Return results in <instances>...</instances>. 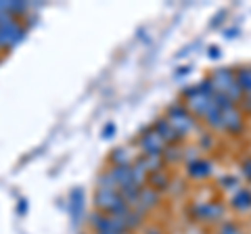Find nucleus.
<instances>
[{
    "label": "nucleus",
    "mask_w": 251,
    "mask_h": 234,
    "mask_svg": "<svg viewBox=\"0 0 251 234\" xmlns=\"http://www.w3.org/2000/svg\"><path fill=\"white\" fill-rule=\"evenodd\" d=\"M166 119L172 123V128H174L180 136H184V134H188V132H193L195 128H197L195 117L191 115V111L186 109L184 103H172L166 109Z\"/></svg>",
    "instance_id": "nucleus-1"
},
{
    "label": "nucleus",
    "mask_w": 251,
    "mask_h": 234,
    "mask_svg": "<svg viewBox=\"0 0 251 234\" xmlns=\"http://www.w3.org/2000/svg\"><path fill=\"white\" fill-rule=\"evenodd\" d=\"M136 144L140 146V151L145 155H159V157H163V151H166V146H168L153 128H145L143 134L136 138Z\"/></svg>",
    "instance_id": "nucleus-2"
},
{
    "label": "nucleus",
    "mask_w": 251,
    "mask_h": 234,
    "mask_svg": "<svg viewBox=\"0 0 251 234\" xmlns=\"http://www.w3.org/2000/svg\"><path fill=\"white\" fill-rule=\"evenodd\" d=\"M209 80L211 84H214V88L216 92H228L234 84H237V77H234V69L230 67H218L214 73L209 75Z\"/></svg>",
    "instance_id": "nucleus-3"
},
{
    "label": "nucleus",
    "mask_w": 251,
    "mask_h": 234,
    "mask_svg": "<svg viewBox=\"0 0 251 234\" xmlns=\"http://www.w3.org/2000/svg\"><path fill=\"white\" fill-rule=\"evenodd\" d=\"M122 201L120 192L111 190V188H97V194H94V205H97V211L103 213H111V209Z\"/></svg>",
    "instance_id": "nucleus-4"
},
{
    "label": "nucleus",
    "mask_w": 251,
    "mask_h": 234,
    "mask_svg": "<svg viewBox=\"0 0 251 234\" xmlns=\"http://www.w3.org/2000/svg\"><path fill=\"white\" fill-rule=\"evenodd\" d=\"M193 215L201 222H216L224 215V207L220 203H197L193 207Z\"/></svg>",
    "instance_id": "nucleus-5"
},
{
    "label": "nucleus",
    "mask_w": 251,
    "mask_h": 234,
    "mask_svg": "<svg viewBox=\"0 0 251 234\" xmlns=\"http://www.w3.org/2000/svg\"><path fill=\"white\" fill-rule=\"evenodd\" d=\"M23 27L19 25L17 21H13L9 23V25H4V27H0V48H13L17 42H21V38H23Z\"/></svg>",
    "instance_id": "nucleus-6"
},
{
    "label": "nucleus",
    "mask_w": 251,
    "mask_h": 234,
    "mask_svg": "<svg viewBox=\"0 0 251 234\" xmlns=\"http://www.w3.org/2000/svg\"><path fill=\"white\" fill-rule=\"evenodd\" d=\"M151 128L157 132V134H159V138H161L166 144H178L180 140H182V136H180L178 132L172 128V123L166 119V117H159V119H155Z\"/></svg>",
    "instance_id": "nucleus-7"
},
{
    "label": "nucleus",
    "mask_w": 251,
    "mask_h": 234,
    "mask_svg": "<svg viewBox=\"0 0 251 234\" xmlns=\"http://www.w3.org/2000/svg\"><path fill=\"white\" fill-rule=\"evenodd\" d=\"M222 121H224V130L232 132V134H237L243 128V115L237 107H230L226 111H222Z\"/></svg>",
    "instance_id": "nucleus-8"
},
{
    "label": "nucleus",
    "mask_w": 251,
    "mask_h": 234,
    "mask_svg": "<svg viewBox=\"0 0 251 234\" xmlns=\"http://www.w3.org/2000/svg\"><path fill=\"white\" fill-rule=\"evenodd\" d=\"M134 161L140 163V167H143L149 176L157 174V171H163V165H166V161H163V157H159V155H143V157L138 155Z\"/></svg>",
    "instance_id": "nucleus-9"
},
{
    "label": "nucleus",
    "mask_w": 251,
    "mask_h": 234,
    "mask_svg": "<svg viewBox=\"0 0 251 234\" xmlns=\"http://www.w3.org/2000/svg\"><path fill=\"white\" fill-rule=\"evenodd\" d=\"M188 174L197 180H203V178H209L214 174V163L211 161H205V159H197L193 163H188Z\"/></svg>",
    "instance_id": "nucleus-10"
},
{
    "label": "nucleus",
    "mask_w": 251,
    "mask_h": 234,
    "mask_svg": "<svg viewBox=\"0 0 251 234\" xmlns=\"http://www.w3.org/2000/svg\"><path fill=\"white\" fill-rule=\"evenodd\" d=\"M132 153L128 146H117V149H113L111 153V165H132L130 159H132ZM134 157H138V155H134Z\"/></svg>",
    "instance_id": "nucleus-11"
},
{
    "label": "nucleus",
    "mask_w": 251,
    "mask_h": 234,
    "mask_svg": "<svg viewBox=\"0 0 251 234\" xmlns=\"http://www.w3.org/2000/svg\"><path fill=\"white\" fill-rule=\"evenodd\" d=\"M149 186L155 188L157 192L159 190H170L172 188V180H170V176L166 174V171H157V174L149 176Z\"/></svg>",
    "instance_id": "nucleus-12"
},
{
    "label": "nucleus",
    "mask_w": 251,
    "mask_h": 234,
    "mask_svg": "<svg viewBox=\"0 0 251 234\" xmlns=\"http://www.w3.org/2000/svg\"><path fill=\"white\" fill-rule=\"evenodd\" d=\"M232 205L237 207L239 211H247V209H251V190L241 188V190L232 197Z\"/></svg>",
    "instance_id": "nucleus-13"
},
{
    "label": "nucleus",
    "mask_w": 251,
    "mask_h": 234,
    "mask_svg": "<svg viewBox=\"0 0 251 234\" xmlns=\"http://www.w3.org/2000/svg\"><path fill=\"white\" fill-rule=\"evenodd\" d=\"M222 186L226 188V192H230V194H232V197L243 188V186H241V180H239L237 176H224V178H222Z\"/></svg>",
    "instance_id": "nucleus-14"
},
{
    "label": "nucleus",
    "mask_w": 251,
    "mask_h": 234,
    "mask_svg": "<svg viewBox=\"0 0 251 234\" xmlns=\"http://www.w3.org/2000/svg\"><path fill=\"white\" fill-rule=\"evenodd\" d=\"M220 234H241V230L234 224H224L222 228H220Z\"/></svg>",
    "instance_id": "nucleus-15"
},
{
    "label": "nucleus",
    "mask_w": 251,
    "mask_h": 234,
    "mask_svg": "<svg viewBox=\"0 0 251 234\" xmlns=\"http://www.w3.org/2000/svg\"><path fill=\"white\" fill-rule=\"evenodd\" d=\"M243 174H245L247 180H251V159H245V161H243Z\"/></svg>",
    "instance_id": "nucleus-16"
},
{
    "label": "nucleus",
    "mask_w": 251,
    "mask_h": 234,
    "mask_svg": "<svg viewBox=\"0 0 251 234\" xmlns=\"http://www.w3.org/2000/svg\"><path fill=\"white\" fill-rule=\"evenodd\" d=\"M9 13V2H0V15H6Z\"/></svg>",
    "instance_id": "nucleus-17"
},
{
    "label": "nucleus",
    "mask_w": 251,
    "mask_h": 234,
    "mask_svg": "<svg viewBox=\"0 0 251 234\" xmlns=\"http://www.w3.org/2000/svg\"><path fill=\"white\" fill-rule=\"evenodd\" d=\"M209 57H211V59H218V57H220V50L216 48V46H214V48L209 50Z\"/></svg>",
    "instance_id": "nucleus-18"
},
{
    "label": "nucleus",
    "mask_w": 251,
    "mask_h": 234,
    "mask_svg": "<svg viewBox=\"0 0 251 234\" xmlns=\"http://www.w3.org/2000/svg\"><path fill=\"white\" fill-rule=\"evenodd\" d=\"M245 103H247V109L251 111V94H245Z\"/></svg>",
    "instance_id": "nucleus-19"
},
{
    "label": "nucleus",
    "mask_w": 251,
    "mask_h": 234,
    "mask_svg": "<svg viewBox=\"0 0 251 234\" xmlns=\"http://www.w3.org/2000/svg\"><path fill=\"white\" fill-rule=\"evenodd\" d=\"M149 234H157V232H155V230H151V232H149Z\"/></svg>",
    "instance_id": "nucleus-20"
}]
</instances>
